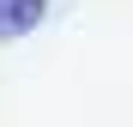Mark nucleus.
<instances>
[{
	"label": "nucleus",
	"mask_w": 133,
	"mask_h": 127,
	"mask_svg": "<svg viewBox=\"0 0 133 127\" xmlns=\"http://www.w3.org/2000/svg\"><path fill=\"white\" fill-rule=\"evenodd\" d=\"M42 18H49V0H0V42L30 36Z\"/></svg>",
	"instance_id": "obj_1"
}]
</instances>
